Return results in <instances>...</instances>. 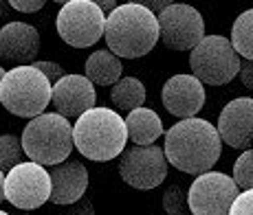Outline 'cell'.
<instances>
[{
	"label": "cell",
	"instance_id": "cell-22",
	"mask_svg": "<svg viewBox=\"0 0 253 215\" xmlns=\"http://www.w3.org/2000/svg\"><path fill=\"white\" fill-rule=\"evenodd\" d=\"M231 178L240 191H251L253 189V147L238 156V160L233 163Z\"/></svg>",
	"mask_w": 253,
	"mask_h": 215
},
{
	"label": "cell",
	"instance_id": "cell-7",
	"mask_svg": "<svg viewBox=\"0 0 253 215\" xmlns=\"http://www.w3.org/2000/svg\"><path fill=\"white\" fill-rule=\"evenodd\" d=\"M55 27L69 46L86 48L104 37L106 16L95 0H69L57 13Z\"/></svg>",
	"mask_w": 253,
	"mask_h": 215
},
{
	"label": "cell",
	"instance_id": "cell-26",
	"mask_svg": "<svg viewBox=\"0 0 253 215\" xmlns=\"http://www.w3.org/2000/svg\"><path fill=\"white\" fill-rule=\"evenodd\" d=\"M9 7L13 11H22V13H36L44 7V0H11Z\"/></svg>",
	"mask_w": 253,
	"mask_h": 215
},
{
	"label": "cell",
	"instance_id": "cell-5",
	"mask_svg": "<svg viewBox=\"0 0 253 215\" xmlns=\"http://www.w3.org/2000/svg\"><path fill=\"white\" fill-rule=\"evenodd\" d=\"M51 92L53 86L38 68L18 66L0 81V106L20 119H36L51 104Z\"/></svg>",
	"mask_w": 253,
	"mask_h": 215
},
{
	"label": "cell",
	"instance_id": "cell-6",
	"mask_svg": "<svg viewBox=\"0 0 253 215\" xmlns=\"http://www.w3.org/2000/svg\"><path fill=\"white\" fill-rule=\"evenodd\" d=\"M242 57L222 36H205L189 55L192 75L203 86H225L238 77Z\"/></svg>",
	"mask_w": 253,
	"mask_h": 215
},
{
	"label": "cell",
	"instance_id": "cell-4",
	"mask_svg": "<svg viewBox=\"0 0 253 215\" xmlns=\"http://www.w3.org/2000/svg\"><path fill=\"white\" fill-rule=\"evenodd\" d=\"M20 143L24 156L38 165H60L69 160L71 151L75 149L73 143V125L69 119L60 116L57 112H44L27 123L22 130Z\"/></svg>",
	"mask_w": 253,
	"mask_h": 215
},
{
	"label": "cell",
	"instance_id": "cell-30",
	"mask_svg": "<svg viewBox=\"0 0 253 215\" xmlns=\"http://www.w3.org/2000/svg\"><path fill=\"white\" fill-rule=\"evenodd\" d=\"M4 200V174L0 172V202Z\"/></svg>",
	"mask_w": 253,
	"mask_h": 215
},
{
	"label": "cell",
	"instance_id": "cell-24",
	"mask_svg": "<svg viewBox=\"0 0 253 215\" xmlns=\"http://www.w3.org/2000/svg\"><path fill=\"white\" fill-rule=\"evenodd\" d=\"M33 68H38V71H40L42 75L48 79V84H51V86H55L62 77H66L64 68H62L60 64H55V62H48V60H44V62H38L36 60V62H33Z\"/></svg>",
	"mask_w": 253,
	"mask_h": 215
},
{
	"label": "cell",
	"instance_id": "cell-11",
	"mask_svg": "<svg viewBox=\"0 0 253 215\" xmlns=\"http://www.w3.org/2000/svg\"><path fill=\"white\" fill-rule=\"evenodd\" d=\"M240 189L231 176L222 172H207L196 176L187 191V207L192 215H229L233 200Z\"/></svg>",
	"mask_w": 253,
	"mask_h": 215
},
{
	"label": "cell",
	"instance_id": "cell-8",
	"mask_svg": "<svg viewBox=\"0 0 253 215\" xmlns=\"http://www.w3.org/2000/svg\"><path fill=\"white\" fill-rule=\"evenodd\" d=\"M119 176L139 191L157 189L168 176V158L159 145H130L119 156Z\"/></svg>",
	"mask_w": 253,
	"mask_h": 215
},
{
	"label": "cell",
	"instance_id": "cell-16",
	"mask_svg": "<svg viewBox=\"0 0 253 215\" xmlns=\"http://www.w3.org/2000/svg\"><path fill=\"white\" fill-rule=\"evenodd\" d=\"M51 176V202L60 207L75 204L77 200L84 198L88 189V167L80 160H64L60 165L48 167Z\"/></svg>",
	"mask_w": 253,
	"mask_h": 215
},
{
	"label": "cell",
	"instance_id": "cell-14",
	"mask_svg": "<svg viewBox=\"0 0 253 215\" xmlns=\"http://www.w3.org/2000/svg\"><path fill=\"white\" fill-rule=\"evenodd\" d=\"M40 51V33L29 22H7L0 27V60L13 68L33 66Z\"/></svg>",
	"mask_w": 253,
	"mask_h": 215
},
{
	"label": "cell",
	"instance_id": "cell-9",
	"mask_svg": "<svg viewBox=\"0 0 253 215\" xmlns=\"http://www.w3.org/2000/svg\"><path fill=\"white\" fill-rule=\"evenodd\" d=\"M4 200L20 211L40 209L51 200V176L38 163H20L4 176Z\"/></svg>",
	"mask_w": 253,
	"mask_h": 215
},
{
	"label": "cell",
	"instance_id": "cell-27",
	"mask_svg": "<svg viewBox=\"0 0 253 215\" xmlns=\"http://www.w3.org/2000/svg\"><path fill=\"white\" fill-rule=\"evenodd\" d=\"M60 215H95V207H92L90 200L82 198V200H77L75 204H69V209L62 211Z\"/></svg>",
	"mask_w": 253,
	"mask_h": 215
},
{
	"label": "cell",
	"instance_id": "cell-31",
	"mask_svg": "<svg viewBox=\"0 0 253 215\" xmlns=\"http://www.w3.org/2000/svg\"><path fill=\"white\" fill-rule=\"evenodd\" d=\"M4 72H7V71H4V68H2V66H0V81H2V77H4Z\"/></svg>",
	"mask_w": 253,
	"mask_h": 215
},
{
	"label": "cell",
	"instance_id": "cell-12",
	"mask_svg": "<svg viewBox=\"0 0 253 215\" xmlns=\"http://www.w3.org/2000/svg\"><path fill=\"white\" fill-rule=\"evenodd\" d=\"M218 136L233 149L247 151L253 147V99L240 97L229 101L218 116Z\"/></svg>",
	"mask_w": 253,
	"mask_h": 215
},
{
	"label": "cell",
	"instance_id": "cell-18",
	"mask_svg": "<svg viewBox=\"0 0 253 215\" xmlns=\"http://www.w3.org/2000/svg\"><path fill=\"white\" fill-rule=\"evenodd\" d=\"M124 75V64L110 51H95L86 60V77L92 86H115Z\"/></svg>",
	"mask_w": 253,
	"mask_h": 215
},
{
	"label": "cell",
	"instance_id": "cell-20",
	"mask_svg": "<svg viewBox=\"0 0 253 215\" xmlns=\"http://www.w3.org/2000/svg\"><path fill=\"white\" fill-rule=\"evenodd\" d=\"M229 42L233 44V48L240 57L253 60V9H247L245 13L236 18Z\"/></svg>",
	"mask_w": 253,
	"mask_h": 215
},
{
	"label": "cell",
	"instance_id": "cell-13",
	"mask_svg": "<svg viewBox=\"0 0 253 215\" xmlns=\"http://www.w3.org/2000/svg\"><path fill=\"white\" fill-rule=\"evenodd\" d=\"M51 104L55 106L57 114L64 119H80L84 112H88L97 104L95 86L86 75H66L53 86Z\"/></svg>",
	"mask_w": 253,
	"mask_h": 215
},
{
	"label": "cell",
	"instance_id": "cell-28",
	"mask_svg": "<svg viewBox=\"0 0 253 215\" xmlns=\"http://www.w3.org/2000/svg\"><path fill=\"white\" fill-rule=\"evenodd\" d=\"M242 86H247L249 90H253V60H242L240 62V71H238Z\"/></svg>",
	"mask_w": 253,
	"mask_h": 215
},
{
	"label": "cell",
	"instance_id": "cell-29",
	"mask_svg": "<svg viewBox=\"0 0 253 215\" xmlns=\"http://www.w3.org/2000/svg\"><path fill=\"white\" fill-rule=\"evenodd\" d=\"M9 13H11V7H9V2L0 0V18H7Z\"/></svg>",
	"mask_w": 253,
	"mask_h": 215
},
{
	"label": "cell",
	"instance_id": "cell-3",
	"mask_svg": "<svg viewBox=\"0 0 253 215\" xmlns=\"http://www.w3.org/2000/svg\"><path fill=\"white\" fill-rule=\"evenodd\" d=\"M75 149L88 160H113L128 143V128L119 112L110 108H92L73 125Z\"/></svg>",
	"mask_w": 253,
	"mask_h": 215
},
{
	"label": "cell",
	"instance_id": "cell-15",
	"mask_svg": "<svg viewBox=\"0 0 253 215\" xmlns=\"http://www.w3.org/2000/svg\"><path fill=\"white\" fill-rule=\"evenodd\" d=\"M161 99L172 116L194 119L205 106V86L194 75H174L165 81Z\"/></svg>",
	"mask_w": 253,
	"mask_h": 215
},
{
	"label": "cell",
	"instance_id": "cell-17",
	"mask_svg": "<svg viewBox=\"0 0 253 215\" xmlns=\"http://www.w3.org/2000/svg\"><path fill=\"white\" fill-rule=\"evenodd\" d=\"M128 139L134 145H154V141L163 134V121L152 108H137L126 116Z\"/></svg>",
	"mask_w": 253,
	"mask_h": 215
},
{
	"label": "cell",
	"instance_id": "cell-21",
	"mask_svg": "<svg viewBox=\"0 0 253 215\" xmlns=\"http://www.w3.org/2000/svg\"><path fill=\"white\" fill-rule=\"evenodd\" d=\"M20 163H24V149L20 139L13 134H0V172L7 176Z\"/></svg>",
	"mask_w": 253,
	"mask_h": 215
},
{
	"label": "cell",
	"instance_id": "cell-10",
	"mask_svg": "<svg viewBox=\"0 0 253 215\" xmlns=\"http://www.w3.org/2000/svg\"><path fill=\"white\" fill-rule=\"evenodd\" d=\"M159 20V40L172 51H192L205 37V20L192 4L172 2Z\"/></svg>",
	"mask_w": 253,
	"mask_h": 215
},
{
	"label": "cell",
	"instance_id": "cell-25",
	"mask_svg": "<svg viewBox=\"0 0 253 215\" xmlns=\"http://www.w3.org/2000/svg\"><path fill=\"white\" fill-rule=\"evenodd\" d=\"M229 215H253V189L238 193L229 209Z\"/></svg>",
	"mask_w": 253,
	"mask_h": 215
},
{
	"label": "cell",
	"instance_id": "cell-23",
	"mask_svg": "<svg viewBox=\"0 0 253 215\" xmlns=\"http://www.w3.org/2000/svg\"><path fill=\"white\" fill-rule=\"evenodd\" d=\"M163 209L168 215H192L187 207V195H185L181 184H172L163 193Z\"/></svg>",
	"mask_w": 253,
	"mask_h": 215
},
{
	"label": "cell",
	"instance_id": "cell-32",
	"mask_svg": "<svg viewBox=\"0 0 253 215\" xmlns=\"http://www.w3.org/2000/svg\"><path fill=\"white\" fill-rule=\"evenodd\" d=\"M0 215H9V213H7V211H2V209H0Z\"/></svg>",
	"mask_w": 253,
	"mask_h": 215
},
{
	"label": "cell",
	"instance_id": "cell-1",
	"mask_svg": "<svg viewBox=\"0 0 253 215\" xmlns=\"http://www.w3.org/2000/svg\"><path fill=\"white\" fill-rule=\"evenodd\" d=\"M165 158L183 174L201 176L211 172L222 151V141L218 130L205 119H183L176 121L165 132Z\"/></svg>",
	"mask_w": 253,
	"mask_h": 215
},
{
	"label": "cell",
	"instance_id": "cell-19",
	"mask_svg": "<svg viewBox=\"0 0 253 215\" xmlns=\"http://www.w3.org/2000/svg\"><path fill=\"white\" fill-rule=\"evenodd\" d=\"M145 97H148L145 86L137 77H121L110 90V99H113L117 110L121 112H132L137 108H143Z\"/></svg>",
	"mask_w": 253,
	"mask_h": 215
},
{
	"label": "cell",
	"instance_id": "cell-2",
	"mask_svg": "<svg viewBox=\"0 0 253 215\" xmlns=\"http://www.w3.org/2000/svg\"><path fill=\"white\" fill-rule=\"evenodd\" d=\"M106 44L108 51L126 60L143 57L157 46L159 42V20L150 9L141 2L119 4L106 18Z\"/></svg>",
	"mask_w": 253,
	"mask_h": 215
}]
</instances>
